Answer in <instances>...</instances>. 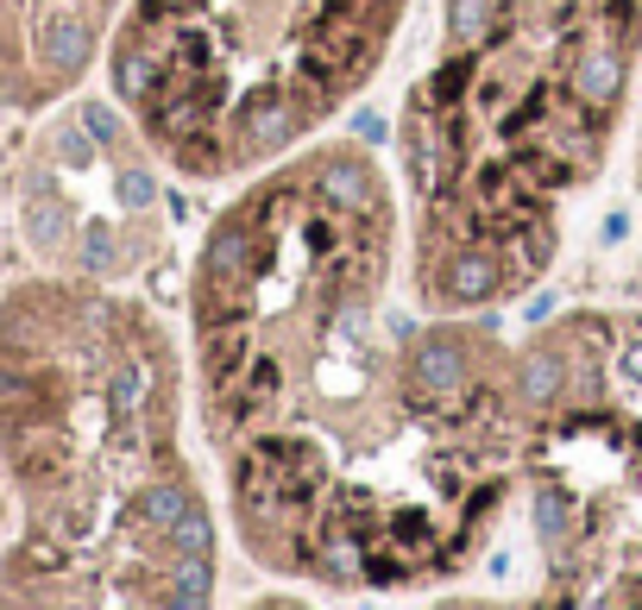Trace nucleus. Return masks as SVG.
Listing matches in <instances>:
<instances>
[{
  "mask_svg": "<svg viewBox=\"0 0 642 610\" xmlns=\"http://www.w3.org/2000/svg\"><path fill=\"white\" fill-rule=\"evenodd\" d=\"M397 196L322 145L208 227L189 283L196 409L240 548L283 579H454L504 516L523 384L472 328L390 308Z\"/></svg>",
  "mask_w": 642,
  "mask_h": 610,
  "instance_id": "nucleus-1",
  "label": "nucleus"
},
{
  "mask_svg": "<svg viewBox=\"0 0 642 610\" xmlns=\"http://www.w3.org/2000/svg\"><path fill=\"white\" fill-rule=\"evenodd\" d=\"M0 598L202 605L214 535L177 447V365L139 303L26 283L0 303Z\"/></svg>",
  "mask_w": 642,
  "mask_h": 610,
  "instance_id": "nucleus-2",
  "label": "nucleus"
},
{
  "mask_svg": "<svg viewBox=\"0 0 642 610\" xmlns=\"http://www.w3.org/2000/svg\"><path fill=\"white\" fill-rule=\"evenodd\" d=\"M642 0H441V51L404 107L416 303H504L555 258L561 208L605 164Z\"/></svg>",
  "mask_w": 642,
  "mask_h": 610,
  "instance_id": "nucleus-3",
  "label": "nucleus"
},
{
  "mask_svg": "<svg viewBox=\"0 0 642 610\" xmlns=\"http://www.w3.org/2000/svg\"><path fill=\"white\" fill-rule=\"evenodd\" d=\"M397 20L404 0H132L107 77L171 171L227 183L360 95Z\"/></svg>",
  "mask_w": 642,
  "mask_h": 610,
  "instance_id": "nucleus-4",
  "label": "nucleus"
},
{
  "mask_svg": "<svg viewBox=\"0 0 642 610\" xmlns=\"http://www.w3.org/2000/svg\"><path fill=\"white\" fill-rule=\"evenodd\" d=\"M516 384L548 591L642 605V321L567 315Z\"/></svg>",
  "mask_w": 642,
  "mask_h": 610,
  "instance_id": "nucleus-5",
  "label": "nucleus"
},
{
  "mask_svg": "<svg viewBox=\"0 0 642 610\" xmlns=\"http://www.w3.org/2000/svg\"><path fill=\"white\" fill-rule=\"evenodd\" d=\"M120 0H0V102L38 107L89 70Z\"/></svg>",
  "mask_w": 642,
  "mask_h": 610,
  "instance_id": "nucleus-6",
  "label": "nucleus"
}]
</instances>
